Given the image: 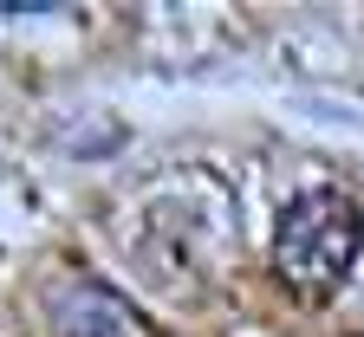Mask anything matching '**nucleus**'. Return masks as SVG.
<instances>
[{
	"label": "nucleus",
	"mask_w": 364,
	"mask_h": 337,
	"mask_svg": "<svg viewBox=\"0 0 364 337\" xmlns=\"http://www.w3.org/2000/svg\"><path fill=\"white\" fill-rule=\"evenodd\" d=\"M364 253V221L351 208V195L338 188H306L299 201H287L280 233H273V272L287 279V292L299 299H332L338 285L351 279Z\"/></svg>",
	"instance_id": "f257e3e1"
},
{
	"label": "nucleus",
	"mask_w": 364,
	"mask_h": 337,
	"mask_svg": "<svg viewBox=\"0 0 364 337\" xmlns=\"http://www.w3.org/2000/svg\"><path fill=\"white\" fill-rule=\"evenodd\" d=\"M53 324H59V337H156L150 318L136 311L124 292L98 285V279H72V285H59Z\"/></svg>",
	"instance_id": "f03ea898"
}]
</instances>
